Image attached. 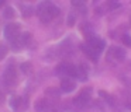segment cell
<instances>
[{
	"instance_id": "cell-3",
	"label": "cell",
	"mask_w": 131,
	"mask_h": 112,
	"mask_svg": "<svg viewBox=\"0 0 131 112\" xmlns=\"http://www.w3.org/2000/svg\"><path fill=\"white\" fill-rule=\"evenodd\" d=\"M3 83L7 87H13L17 83V70L14 66H9L3 73Z\"/></svg>"
},
{
	"instance_id": "cell-11",
	"label": "cell",
	"mask_w": 131,
	"mask_h": 112,
	"mask_svg": "<svg viewBox=\"0 0 131 112\" xmlns=\"http://www.w3.org/2000/svg\"><path fill=\"white\" fill-rule=\"evenodd\" d=\"M10 104H12L13 109H16V111H20V109H23L24 106L27 105V102H26V101H23V98H21V97H13Z\"/></svg>"
},
{
	"instance_id": "cell-2",
	"label": "cell",
	"mask_w": 131,
	"mask_h": 112,
	"mask_svg": "<svg viewBox=\"0 0 131 112\" xmlns=\"http://www.w3.org/2000/svg\"><path fill=\"white\" fill-rule=\"evenodd\" d=\"M107 59L110 62H114V63L123 62L125 59V50L120 46H111L107 52Z\"/></svg>"
},
{
	"instance_id": "cell-14",
	"label": "cell",
	"mask_w": 131,
	"mask_h": 112,
	"mask_svg": "<svg viewBox=\"0 0 131 112\" xmlns=\"http://www.w3.org/2000/svg\"><path fill=\"white\" fill-rule=\"evenodd\" d=\"M99 95L102 98H104V101L107 104H110V105H113V104H114V100H113V97H111L110 94H107V92H104V91H99Z\"/></svg>"
},
{
	"instance_id": "cell-20",
	"label": "cell",
	"mask_w": 131,
	"mask_h": 112,
	"mask_svg": "<svg viewBox=\"0 0 131 112\" xmlns=\"http://www.w3.org/2000/svg\"><path fill=\"white\" fill-rule=\"evenodd\" d=\"M48 112H59L58 109H51V111H48Z\"/></svg>"
},
{
	"instance_id": "cell-4",
	"label": "cell",
	"mask_w": 131,
	"mask_h": 112,
	"mask_svg": "<svg viewBox=\"0 0 131 112\" xmlns=\"http://www.w3.org/2000/svg\"><path fill=\"white\" fill-rule=\"evenodd\" d=\"M90 102V88H83L82 92L73 100V104L78 108H85Z\"/></svg>"
},
{
	"instance_id": "cell-21",
	"label": "cell",
	"mask_w": 131,
	"mask_h": 112,
	"mask_svg": "<svg viewBox=\"0 0 131 112\" xmlns=\"http://www.w3.org/2000/svg\"><path fill=\"white\" fill-rule=\"evenodd\" d=\"M3 3H4L3 0H0V7H2V6H3Z\"/></svg>"
},
{
	"instance_id": "cell-18",
	"label": "cell",
	"mask_w": 131,
	"mask_h": 112,
	"mask_svg": "<svg viewBox=\"0 0 131 112\" xmlns=\"http://www.w3.org/2000/svg\"><path fill=\"white\" fill-rule=\"evenodd\" d=\"M123 44L127 45L128 48H131V36L130 35H124V36H123Z\"/></svg>"
},
{
	"instance_id": "cell-7",
	"label": "cell",
	"mask_w": 131,
	"mask_h": 112,
	"mask_svg": "<svg viewBox=\"0 0 131 112\" xmlns=\"http://www.w3.org/2000/svg\"><path fill=\"white\" fill-rule=\"evenodd\" d=\"M4 35H6L7 39L10 41H14L18 35H20V25L18 24H14V22H10V24L6 25L4 28Z\"/></svg>"
},
{
	"instance_id": "cell-13",
	"label": "cell",
	"mask_w": 131,
	"mask_h": 112,
	"mask_svg": "<svg viewBox=\"0 0 131 112\" xmlns=\"http://www.w3.org/2000/svg\"><path fill=\"white\" fill-rule=\"evenodd\" d=\"M20 69H21V72H23V73L30 74V73H32V64L30 63V62H26V63H21Z\"/></svg>"
},
{
	"instance_id": "cell-1",
	"label": "cell",
	"mask_w": 131,
	"mask_h": 112,
	"mask_svg": "<svg viewBox=\"0 0 131 112\" xmlns=\"http://www.w3.org/2000/svg\"><path fill=\"white\" fill-rule=\"evenodd\" d=\"M37 14H38V17H40L41 21L47 24V22L52 21V20L59 14V8H58L57 6H54L52 3H49V2H44V3H41V4L38 6Z\"/></svg>"
},
{
	"instance_id": "cell-5",
	"label": "cell",
	"mask_w": 131,
	"mask_h": 112,
	"mask_svg": "<svg viewBox=\"0 0 131 112\" xmlns=\"http://www.w3.org/2000/svg\"><path fill=\"white\" fill-rule=\"evenodd\" d=\"M30 39H31V34L30 32H24V34H20L14 41H12L13 44V49L14 50H20L23 49L26 45L30 44Z\"/></svg>"
},
{
	"instance_id": "cell-6",
	"label": "cell",
	"mask_w": 131,
	"mask_h": 112,
	"mask_svg": "<svg viewBox=\"0 0 131 112\" xmlns=\"http://www.w3.org/2000/svg\"><path fill=\"white\" fill-rule=\"evenodd\" d=\"M57 73L62 76H69V77H76L78 76V67L69 63H62L57 67Z\"/></svg>"
},
{
	"instance_id": "cell-17",
	"label": "cell",
	"mask_w": 131,
	"mask_h": 112,
	"mask_svg": "<svg viewBox=\"0 0 131 112\" xmlns=\"http://www.w3.org/2000/svg\"><path fill=\"white\" fill-rule=\"evenodd\" d=\"M4 17H6V18H13V17H14V10H13L12 7H9L4 11Z\"/></svg>"
},
{
	"instance_id": "cell-15",
	"label": "cell",
	"mask_w": 131,
	"mask_h": 112,
	"mask_svg": "<svg viewBox=\"0 0 131 112\" xmlns=\"http://www.w3.org/2000/svg\"><path fill=\"white\" fill-rule=\"evenodd\" d=\"M45 94L48 95V97L58 98V97H59V90H58V88H54V87H51V88H47Z\"/></svg>"
},
{
	"instance_id": "cell-10",
	"label": "cell",
	"mask_w": 131,
	"mask_h": 112,
	"mask_svg": "<svg viewBox=\"0 0 131 112\" xmlns=\"http://www.w3.org/2000/svg\"><path fill=\"white\" fill-rule=\"evenodd\" d=\"M82 50L86 53V56H89V58L93 59V60H97V58H99V52H97V50H94L93 48H90L88 44L82 45Z\"/></svg>"
},
{
	"instance_id": "cell-12",
	"label": "cell",
	"mask_w": 131,
	"mask_h": 112,
	"mask_svg": "<svg viewBox=\"0 0 131 112\" xmlns=\"http://www.w3.org/2000/svg\"><path fill=\"white\" fill-rule=\"evenodd\" d=\"M48 106H49V102L45 98H41V100H38L37 102H35V109H37V111H45Z\"/></svg>"
},
{
	"instance_id": "cell-16",
	"label": "cell",
	"mask_w": 131,
	"mask_h": 112,
	"mask_svg": "<svg viewBox=\"0 0 131 112\" xmlns=\"http://www.w3.org/2000/svg\"><path fill=\"white\" fill-rule=\"evenodd\" d=\"M6 53H7V46L4 44H0V60L6 56Z\"/></svg>"
},
{
	"instance_id": "cell-19",
	"label": "cell",
	"mask_w": 131,
	"mask_h": 112,
	"mask_svg": "<svg viewBox=\"0 0 131 112\" xmlns=\"http://www.w3.org/2000/svg\"><path fill=\"white\" fill-rule=\"evenodd\" d=\"M3 98H4V97H3V94L0 92V104H2V101H3Z\"/></svg>"
},
{
	"instance_id": "cell-8",
	"label": "cell",
	"mask_w": 131,
	"mask_h": 112,
	"mask_svg": "<svg viewBox=\"0 0 131 112\" xmlns=\"http://www.w3.org/2000/svg\"><path fill=\"white\" fill-rule=\"evenodd\" d=\"M88 45L90 48H93L94 50H97L99 53H100V50L104 48V42H103L102 39L96 38V36H90V38H88Z\"/></svg>"
},
{
	"instance_id": "cell-9",
	"label": "cell",
	"mask_w": 131,
	"mask_h": 112,
	"mask_svg": "<svg viewBox=\"0 0 131 112\" xmlns=\"http://www.w3.org/2000/svg\"><path fill=\"white\" fill-rule=\"evenodd\" d=\"M75 88H76V83L72 78H62V81H61V90L63 92H71Z\"/></svg>"
}]
</instances>
